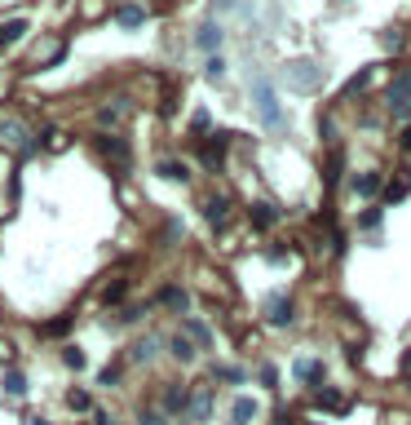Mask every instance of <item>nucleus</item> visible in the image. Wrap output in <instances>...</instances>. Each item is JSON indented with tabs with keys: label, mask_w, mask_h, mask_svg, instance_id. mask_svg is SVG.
I'll use <instances>...</instances> for the list:
<instances>
[{
	"label": "nucleus",
	"mask_w": 411,
	"mask_h": 425,
	"mask_svg": "<svg viewBox=\"0 0 411 425\" xmlns=\"http://www.w3.org/2000/svg\"><path fill=\"white\" fill-rule=\"evenodd\" d=\"M168 350H173V359L190 364V359H195V341H190V337H173V341H168Z\"/></svg>",
	"instance_id": "obj_13"
},
{
	"label": "nucleus",
	"mask_w": 411,
	"mask_h": 425,
	"mask_svg": "<svg viewBox=\"0 0 411 425\" xmlns=\"http://www.w3.org/2000/svg\"><path fill=\"white\" fill-rule=\"evenodd\" d=\"M62 364H67L71 372H80V368L89 364V359H85V350H80V346H67V350H62Z\"/></svg>",
	"instance_id": "obj_19"
},
{
	"label": "nucleus",
	"mask_w": 411,
	"mask_h": 425,
	"mask_svg": "<svg viewBox=\"0 0 411 425\" xmlns=\"http://www.w3.org/2000/svg\"><path fill=\"white\" fill-rule=\"evenodd\" d=\"M5 395H9V399H23V395H27V377H23L18 368L5 372Z\"/></svg>",
	"instance_id": "obj_12"
},
{
	"label": "nucleus",
	"mask_w": 411,
	"mask_h": 425,
	"mask_svg": "<svg viewBox=\"0 0 411 425\" xmlns=\"http://www.w3.org/2000/svg\"><path fill=\"white\" fill-rule=\"evenodd\" d=\"M155 350H159V341H155V337H142L137 346L128 350V359H137V364H151V359H155Z\"/></svg>",
	"instance_id": "obj_11"
},
{
	"label": "nucleus",
	"mask_w": 411,
	"mask_h": 425,
	"mask_svg": "<svg viewBox=\"0 0 411 425\" xmlns=\"http://www.w3.org/2000/svg\"><path fill=\"white\" fill-rule=\"evenodd\" d=\"M319 377H323L319 359H297V381L301 385H319Z\"/></svg>",
	"instance_id": "obj_8"
},
{
	"label": "nucleus",
	"mask_w": 411,
	"mask_h": 425,
	"mask_svg": "<svg viewBox=\"0 0 411 425\" xmlns=\"http://www.w3.org/2000/svg\"><path fill=\"white\" fill-rule=\"evenodd\" d=\"M115 18H120V27H142V23H146V13H142L137 5H124L120 13H115Z\"/></svg>",
	"instance_id": "obj_17"
},
{
	"label": "nucleus",
	"mask_w": 411,
	"mask_h": 425,
	"mask_svg": "<svg viewBox=\"0 0 411 425\" xmlns=\"http://www.w3.org/2000/svg\"><path fill=\"white\" fill-rule=\"evenodd\" d=\"M407 186H411V177H393V186H389V195H385V200L393 204V200H403V195H407Z\"/></svg>",
	"instance_id": "obj_26"
},
{
	"label": "nucleus",
	"mask_w": 411,
	"mask_h": 425,
	"mask_svg": "<svg viewBox=\"0 0 411 425\" xmlns=\"http://www.w3.org/2000/svg\"><path fill=\"white\" fill-rule=\"evenodd\" d=\"M186 407H190V395H186L182 385H168V390H164V407H159L164 417H182Z\"/></svg>",
	"instance_id": "obj_4"
},
{
	"label": "nucleus",
	"mask_w": 411,
	"mask_h": 425,
	"mask_svg": "<svg viewBox=\"0 0 411 425\" xmlns=\"http://www.w3.org/2000/svg\"><path fill=\"white\" fill-rule=\"evenodd\" d=\"M27 36V23H9V27H0V44H9V40H23Z\"/></svg>",
	"instance_id": "obj_23"
},
{
	"label": "nucleus",
	"mask_w": 411,
	"mask_h": 425,
	"mask_svg": "<svg viewBox=\"0 0 411 425\" xmlns=\"http://www.w3.org/2000/svg\"><path fill=\"white\" fill-rule=\"evenodd\" d=\"M137 425H168V417H164L159 407H142V417H137Z\"/></svg>",
	"instance_id": "obj_25"
},
{
	"label": "nucleus",
	"mask_w": 411,
	"mask_h": 425,
	"mask_svg": "<svg viewBox=\"0 0 411 425\" xmlns=\"http://www.w3.org/2000/svg\"><path fill=\"white\" fill-rule=\"evenodd\" d=\"M204 212H208V222H212V226H226V217H230V204L212 195V200H204Z\"/></svg>",
	"instance_id": "obj_10"
},
{
	"label": "nucleus",
	"mask_w": 411,
	"mask_h": 425,
	"mask_svg": "<svg viewBox=\"0 0 411 425\" xmlns=\"http://www.w3.org/2000/svg\"><path fill=\"white\" fill-rule=\"evenodd\" d=\"M186 417H190V421H208V417H212V395H208V390H195V395H190Z\"/></svg>",
	"instance_id": "obj_6"
},
{
	"label": "nucleus",
	"mask_w": 411,
	"mask_h": 425,
	"mask_svg": "<svg viewBox=\"0 0 411 425\" xmlns=\"http://www.w3.org/2000/svg\"><path fill=\"white\" fill-rule=\"evenodd\" d=\"M221 146H226V138H212V142L204 146V164H208V169H221V160H226Z\"/></svg>",
	"instance_id": "obj_14"
},
{
	"label": "nucleus",
	"mask_w": 411,
	"mask_h": 425,
	"mask_svg": "<svg viewBox=\"0 0 411 425\" xmlns=\"http://www.w3.org/2000/svg\"><path fill=\"white\" fill-rule=\"evenodd\" d=\"M186 333H190V341H200V346H208V341H212L208 323H200V319H190V323H186Z\"/></svg>",
	"instance_id": "obj_22"
},
{
	"label": "nucleus",
	"mask_w": 411,
	"mask_h": 425,
	"mask_svg": "<svg viewBox=\"0 0 411 425\" xmlns=\"http://www.w3.org/2000/svg\"><path fill=\"white\" fill-rule=\"evenodd\" d=\"M389 107H393V116H411V76H403L389 89Z\"/></svg>",
	"instance_id": "obj_3"
},
{
	"label": "nucleus",
	"mask_w": 411,
	"mask_h": 425,
	"mask_svg": "<svg viewBox=\"0 0 411 425\" xmlns=\"http://www.w3.org/2000/svg\"><path fill=\"white\" fill-rule=\"evenodd\" d=\"M252 222H257V226H274L278 212H274L270 204H252Z\"/></svg>",
	"instance_id": "obj_20"
},
{
	"label": "nucleus",
	"mask_w": 411,
	"mask_h": 425,
	"mask_svg": "<svg viewBox=\"0 0 411 425\" xmlns=\"http://www.w3.org/2000/svg\"><path fill=\"white\" fill-rule=\"evenodd\" d=\"M120 297H124V288H120V284H111V288L102 292V301H120Z\"/></svg>",
	"instance_id": "obj_31"
},
{
	"label": "nucleus",
	"mask_w": 411,
	"mask_h": 425,
	"mask_svg": "<svg viewBox=\"0 0 411 425\" xmlns=\"http://www.w3.org/2000/svg\"><path fill=\"white\" fill-rule=\"evenodd\" d=\"M23 425H49V421H44V417H27Z\"/></svg>",
	"instance_id": "obj_35"
},
{
	"label": "nucleus",
	"mask_w": 411,
	"mask_h": 425,
	"mask_svg": "<svg viewBox=\"0 0 411 425\" xmlns=\"http://www.w3.org/2000/svg\"><path fill=\"white\" fill-rule=\"evenodd\" d=\"M319 403L327 407V412H345V407H350V403H345L341 395H319Z\"/></svg>",
	"instance_id": "obj_27"
},
{
	"label": "nucleus",
	"mask_w": 411,
	"mask_h": 425,
	"mask_svg": "<svg viewBox=\"0 0 411 425\" xmlns=\"http://www.w3.org/2000/svg\"><path fill=\"white\" fill-rule=\"evenodd\" d=\"M97 381H102V385H115V381H120V368H106V372H102Z\"/></svg>",
	"instance_id": "obj_32"
},
{
	"label": "nucleus",
	"mask_w": 411,
	"mask_h": 425,
	"mask_svg": "<svg viewBox=\"0 0 411 425\" xmlns=\"http://www.w3.org/2000/svg\"><path fill=\"white\" fill-rule=\"evenodd\" d=\"M288 76H292L288 85H292V89H301V93L319 85V67H314V62H288Z\"/></svg>",
	"instance_id": "obj_2"
},
{
	"label": "nucleus",
	"mask_w": 411,
	"mask_h": 425,
	"mask_svg": "<svg viewBox=\"0 0 411 425\" xmlns=\"http://www.w3.org/2000/svg\"><path fill=\"white\" fill-rule=\"evenodd\" d=\"M354 191L358 195H376V191H381V177H376V173H358L354 177Z\"/></svg>",
	"instance_id": "obj_16"
},
{
	"label": "nucleus",
	"mask_w": 411,
	"mask_h": 425,
	"mask_svg": "<svg viewBox=\"0 0 411 425\" xmlns=\"http://www.w3.org/2000/svg\"><path fill=\"white\" fill-rule=\"evenodd\" d=\"M221 381H243V368H217Z\"/></svg>",
	"instance_id": "obj_29"
},
{
	"label": "nucleus",
	"mask_w": 411,
	"mask_h": 425,
	"mask_svg": "<svg viewBox=\"0 0 411 425\" xmlns=\"http://www.w3.org/2000/svg\"><path fill=\"white\" fill-rule=\"evenodd\" d=\"M270 323H278V328H288L292 323V301L278 292V297H270Z\"/></svg>",
	"instance_id": "obj_7"
},
{
	"label": "nucleus",
	"mask_w": 411,
	"mask_h": 425,
	"mask_svg": "<svg viewBox=\"0 0 411 425\" xmlns=\"http://www.w3.org/2000/svg\"><path fill=\"white\" fill-rule=\"evenodd\" d=\"M398 142H403V151H411V124L403 128V138H398Z\"/></svg>",
	"instance_id": "obj_34"
},
{
	"label": "nucleus",
	"mask_w": 411,
	"mask_h": 425,
	"mask_svg": "<svg viewBox=\"0 0 411 425\" xmlns=\"http://www.w3.org/2000/svg\"><path fill=\"white\" fill-rule=\"evenodd\" d=\"M221 71H226V62H221V58H208V76H212V80H217Z\"/></svg>",
	"instance_id": "obj_30"
},
{
	"label": "nucleus",
	"mask_w": 411,
	"mask_h": 425,
	"mask_svg": "<svg viewBox=\"0 0 411 425\" xmlns=\"http://www.w3.org/2000/svg\"><path fill=\"white\" fill-rule=\"evenodd\" d=\"M102 151H106V155H115V160H128V146H124L120 138H102Z\"/></svg>",
	"instance_id": "obj_24"
},
{
	"label": "nucleus",
	"mask_w": 411,
	"mask_h": 425,
	"mask_svg": "<svg viewBox=\"0 0 411 425\" xmlns=\"http://www.w3.org/2000/svg\"><path fill=\"white\" fill-rule=\"evenodd\" d=\"M67 328H71V319H54V323H49L44 333H49V337H62V333H67Z\"/></svg>",
	"instance_id": "obj_28"
},
{
	"label": "nucleus",
	"mask_w": 411,
	"mask_h": 425,
	"mask_svg": "<svg viewBox=\"0 0 411 425\" xmlns=\"http://www.w3.org/2000/svg\"><path fill=\"white\" fill-rule=\"evenodd\" d=\"M67 407H71V412H89L93 399L85 395V390H71V395H67Z\"/></svg>",
	"instance_id": "obj_21"
},
{
	"label": "nucleus",
	"mask_w": 411,
	"mask_h": 425,
	"mask_svg": "<svg viewBox=\"0 0 411 425\" xmlns=\"http://www.w3.org/2000/svg\"><path fill=\"white\" fill-rule=\"evenodd\" d=\"M195 40H200V49H204V54H217V44H221V27L217 23H200V31H195Z\"/></svg>",
	"instance_id": "obj_5"
},
{
	"label": "nucleus",
	"mask_w": 411,
	"mask_h": 425,
	"mask_svg": "<svg viewBox=\"0 0 411 425\" xmlns=\"http://www.w3.org/2000/svg\"><path fill=\"white\" fill-rule=\"evenodd\" d=\"M159 177H173V182H186V164H177V160H164V164H159Z\"/></svg>",
	"instance_id": "obj_18"
},
{
	"label": "nucleus",
	"mask_w": 411,
	"mask_h": 425,
	"mask_svg": "<svg viewBox=\"0 0 411 425\" xmlns=\"http://www.w3.org/2000/svg\"><path fill=\"white\" fill-rule=\"evenodd\" d=\"M159 301H164V306H173V310H186V306H190V297H186L182 288H164V292H159Z\"/></svg>",
	"instance_id": "obj_15"
},
{
	"label": "nucleus",
	"mask_w": 411,
	"mask_h": 425,
	"mask_svg": "<svg viewBox=\"0 0 411 425\" xmlns=\"http://www.w3.org/2000/svg\"><path fill=\"white\" fill-rule=\"evenodd\" d=\"M252 102L261 111V124L278 133V128H283V111H278V97H274V89L266 85V80H252Z\"/></svg>",
	"instance_id": "obj_1"
},
{
	"label": "nucleus",
	"mask_w": 411,
	"mask_h": 425,
	"mask_svg": "<svg viewBox=\"0 0 411 425\" xmlns=\"http://www.w3.org/2000/svg\"><path fill=\"white\" fill-rule=\"evenodd\" d=\"M93 425H115V417L111 412H93Z\"/></svg>",
	"instance_id": "obj_33"
},
{
	"label": "nucleus",
	"mask_w": 411,
	"mask_h": 425,
	"mask_svg": "<svg viewBox=\"0 0 411 425\" xmlns=\"http://www.w3.org/2000/svg\"><path fill=\"white\" fill-rule=\"evenodd\" d=\"M257 417V399H235V407H230V425H248Z\"/></svg>",
	"instance_id": "obj_9"
}]
</instances>
